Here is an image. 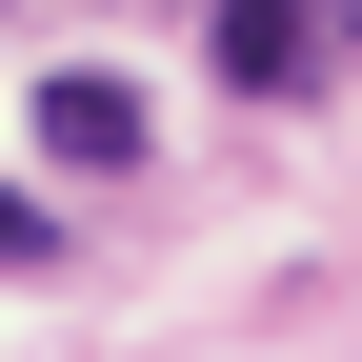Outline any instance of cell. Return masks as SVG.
I'll list each match as a JSON object with an SVG mask.
<instances>
[{
	"instance_id": "1",
	"label": "cell",
	"mask_w": 362,
	"mask_h": 362,
	"mask_svg": "<svg viewBox=\"0 0 362 362\" xmlns=\"http://www.w3.org/2000/svg\"><path fill=\"white\" fill-rule=\"evenodd\" d=\"M202 61L242 81V101H322V61H342V0H202Z\"/></svg>"
},
{
	"instance_id": "2",
	"label": "cell",
	"mask_w": 362,
	"mask_h": 362,
	"mask_svg": "<svg viewBox=\"0 0 362 362\" xmlns=\"http://www.w3.org/2000/svg\"><path fill=\"white\" fill-rule=\"evenodd\" d=\"M40 161H81V181H121V161H141V81H101V61H61V81H40Z\"/></svg>"
},
{
	"instance_id": "3",
	"label": "cell",
	"mask_w": 362,
	"mask_h": 362,
	"mask_svg": "<svg viewBox=\"0 0 362 362\" xmlns=\"http://www.w3.org/2000/svg\"><path fill=\"white\" fill-rule=\"evenodd\" d=\"M21 262H61V221H40L21 181H0V282H21Z\"/></svg>"
}]
</instances>
